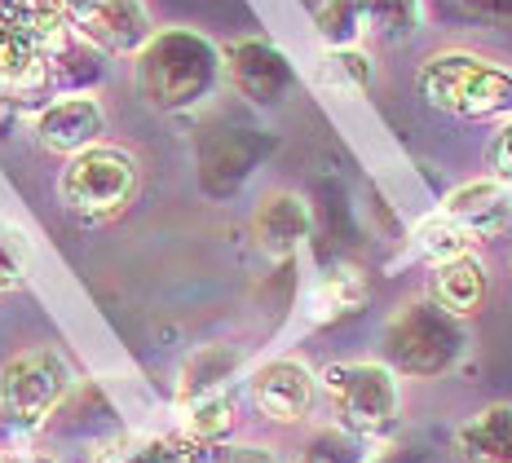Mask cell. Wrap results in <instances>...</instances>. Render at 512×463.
<instances>
[{
	"mask_svg": "<svg viewBox=\"0 0 512 463\" xmlns=\"http://www.w3.org/2000/svg\"><path fill=\"white\" fill-rule=\"evenodd\" d=\"M221 45L195 27H155L133 53V89L151 111L186 115L221 89Z\"/></svg>",
	"mask_w": 512,
	"mask_h": 463,
	"instance_id": "cell-1",
	"label": "cell"
},
{
	"mask_svg": "<svg viewBox=\"0 0 512 463\" xmlns=\"http://www.w3.org/2000/svg\"><path fill=\"white\" fill-rule=\"evenodd\" d=\"M415 93L455 120H512V67L477 49H433L415 67Z\"/></svg>",
	"mask_w": 512,
	"mask_h": 463,
	"instance_id": "cell-2",
	"label": "cell"
},
{
	"mask_svg": "<svg viewBox=\"0 0 512 463\" xmlns=\"http://www.w3.org/2000/svg\"><path fill=\"white\" fill-rule=\"evenodd\" d=\"M318 402H327L336 428L354 433L371 446L389 441L402 424L407 389L380 358H340L318 371Z\"/></svg>",
	"mask_w": 512,
	"mask_h": 463,
	"instance_id": "cell-3",
	"label": "cell"
},
{
	"mask_svg": "<svg viewBox=\"0 0 512 463\" xmlns=\"http://www.w3.org/2000/svg\"><path fill=\"white\" fill-rule=\"evenodd\" d=\"M468 349V322L442 314L429 296L407 300L384 322V358L398 380H442Z\"/></svg>",
	"mask_w": 512,
	"mask_h": 463,
	"instance_id": "cell-4",
	"label": "cell"
},
{
	"mask_svg": "<svg viewBox=\"0 0 512 463\" xmlns=\"http://www.w3.org/2000/svg\"><path fill=\"white\" fill-rule=\"evenodd\" d=\"M137 186H142V164H137L133 150L115 142H98L80 150V155L62 159L58 203L76 221L102 225L128 212V203L137 199Z\"/></svg>",
	"mask_w": 512,
	"mask_h": 463,
	"instance_id": "cell-5",
	"label": "cell"
},
{
	"mask_svg": "<svg viewBox=\"0 0 512 463\" xmlns=\"http://www.w3.org/2000/svg\"><path fill=\"white\" fill-rule=\"evenodd\" d=\"M71 384L76 375L67 358L49 344L5 358L0 362V428L18 441L45 433L58 406L71 397Z\"/></svg>",
	"mask_w": 512,
	"mask_h": 463,
	"instance_id": "cell-6",
	"label": "cell"
},
{
	"mask_svg": "<svg viewBox=\"0 0 512 463\" xmlns=\"http://www.w3.org/2000/svg\"><path fill=\"white\" fill-rule=\"evenodd\" d=\"M62 27L102 58H133L155 36L146 0H53Z\"/></svg>",
	"mask_w": 512,
	"mask_h": 463,
	"instance_id": "cell-7",
	"label": "cell"
},
{
	"mask_svg": "<svg viewBox=\"0 0 512 463\" xmlns=\"http://www.w3.org/2000/svg\"><path fill=\"white\" fill-rule=\"evenodd\" d=\"M221 71H226L230 89L239 93L243 102L261 106H283L296 93L301 75H296V62L265 36H239L221 49Z\"/></svg>",
	"mask_w": 512,
	"mask_h": 463,
	"instance_id": "cell-8",
	"label": "cell"
},
{
	"mask_svg": "<svg viewBox=\"0 0 512 463\" xmlns=\"http://www.w3.org/2000/svg\"><path fill=\"white\" fill-rule=\"evenodd\" d=\"M252 411L274 428H301L318 406V371L296 353L265 358L248 375Z\"/></svg>",
	"mask_w": 512,
	"mask_h": 463,
	"instance_id": "cell-9",
	"label": "cell"
},
{
	"mask_svg": "<svg viewBox=\"0 0 512 463\" xmlns=\"http://www.w3.org/2000/svg\"><path fill=\"white\" fill-rule=\"evenodd\" d=\"M31 137L49 155H80V150L106 142V106L98 93H62L31 115Z\"/></svg>",
	"mask_w": 512,
	"mask_h": 463,
	"instance_id": "cell-10",
	"label": "cell"
},
{
	"mask_svg": "<svg viewBox=\"0 0 512 463\" xmlns=\"http://www.w3.org/2000/svg\"><path fill=\"white\" fill-rule=\"evenodd\" d=\"M442 212L451 225H460V230L473 239L477 247L499 239V234L508 230L512 221V190L504 181L495 177H477V181H464V186H455L451 195L442 199Z\"/></svg>",
	"mask_w": 512,
	"mask_h": 463,
	"instance_id": "cell-11",
	"label": "cell"
},
{
	"mask_svg": "<svg viewBox=\"0 0 512 463\" xmlns=\"http://www.w3.org/2000/svg\"><path fill=\"white\" fill-rule=\"evenodd\" d=\"M314 230V212L296 190H270L252 212V243L270 261H292Z\"/></svg>",
	"mask_w": 512,
	"mask_h": 463,
	"instance_id": "cell-12",
	"label": "cell"
},
{
	"mask_svg": "<svg viewBox=\"0 0 512 463\" xmlns=\"http://www.w3.org/2000/svg\"><path fill=\"white\" fill-rule=\"evenodd\" d=\"M424 296H429L442 314L473 322L490 300V265L482 261V252L460 256V261H446V265H433L429 292Z\"/></svg>",
	"mask_w": 512,
	"mask_h": 463,
	"instance_id": "cell-13",
	"label": "cell"
},
{
	"mask_svg": "<svg viewBox=\"0 0 512 463\" xmlns=\"http://www.w3.org/2000/svg\"><path fill=\"white\" fill-rule=\"evenodd\" d=\"M460 463H512V402H490L455 428Z\"/></svg>",
	"mask_w": 512,
	"mask_h": 463,
	"instance_id": "cell-14",
	"label": "cell"
},
{
	"mask_svg": "<svg viewBox=\"0 0 512 463\" xmlns=\"http://www.w3.org/2000/svg\"><path fill=\"white\" fill-rule=\"evenodd\" d=\"M177 411H181L177 433L204 450L226 446L234 437V428H239V397H234V389L199 393V397H190V402H177Z\"/></svg>",
	"mask_w": 512,
	"mask_h": 463,
	"instance_id": "cell-15",
	"label": "cell"
},
{
	"mask_svg": "<svg viewBox=\"0 0 512 463\" xmlns=\"http://www.w3.org/2000/svg\"><path fill=\"white\" fill-rule=\"evenodd\" d=\"M367 296H371L367 274L358 265L340 261L332 269H323L314 278V287H309V322H336V318L358 314L367 305Z\"/></svg>",
	"mask_w": 512,
	"mask_h": 463,
	"instance_id": "cell-16",
	"label": "cell"
},
{
	"mask_svg": "<svg viewBox=\"0 0 512 463\" xmlns=\"http://www.w3.org/2000/svg\"><path fill=\"white\" fill-rule=\"evenodd\" d=\"M93 463H208V450L181 433L159 437H115L93 450Z\"/></svg>",
	"mask_w": 512,
	"mask_h": 463,
	"instance_id": "cell-17",
	"label": "cell"
},
{
	"mask_svg": "<svg viewBox=\"0 0 512 463\" xmlns=\"http://www.w3.org/2000/svg\"><path fill=\"white\" fill-rule=\"evenodd\" d=\"M376 84V58L367 49H323L318 58V89L332 98H367Z\"/></svg>",
	"mask_w": 512,
	"mask_h": 463,
	"instance_id": "cell-18",
	"label": "cell"
},
{
	"mask_svg": "<svg viewBox=\"0 0 512 463\" xmlns=\"http://www.w3.org/2000/svg\"><path fill=\"white\" fill-rule=\"evenodd\" d=\"M358 5L367 40H380V45H407L424 27V0H358Z\"/></svg>",
	"mask_w": 512,
	"mask_h": 463,
	"instance_id": "cell-19",
	"label": "cell"
},
{
	"mask_svg": "<svg viewBox=\"0 0 512 463\" xmlns=\"http://www.w3.org/2000/svg\"><path fill=\"white\" fill-rule=\"evenodd\" d=\"M314 36L323 49H362L367 27H362L358 0H323L314 9Z\"/></svg>",
	"mask_w": 512,
	"mask_h": 463,
	"instance_id": "cell-20",
	"label": "cell"
},
{
	"mask_svg": "<svg viewBox=\"0 0 512 463\" xmlns=\"http://www.w3.org/2000/svg\"><path fill=\"white\" fill-rule=\"evenodd\" d=\"M415 252L424 256L429 265H446V261H460V256H473L482 252L460 225H451L442 217V212H433V217H424L415 225Z\"/></svg>",
	"mask_w": 512,
	"mask_h": 463,
	"instance_id": "cell-21",
	"label": "cell"
},
{
	"mask_svg": "<svg viewBox=\"0 0 512 463\" xmlns=\"http://www.w3.org/2000/svg\"><path fill=\"white\" fill-rule=\"evenodd\" d=\"M301 463H371V441L327 424L309 437V446L301 450Z\"/></svg>",
	"mask_w": 512,
	"mask_h": 463,
	"instance_id": "cell-22",
	"label": "cell"
},
{
	"mask_svg": "<svg viewBox=\"0 0 512 463\" xmlns=\"http://www.w3.org/2000/svg\"><path fill=\"white\" fill-rule=\"evenodd\" d=\"M486 177L504 181L512 190V120H499V128L486 142Z\"/></svg>",
	"mask_w": 512,
	"mask_h": 463,
	"instance_id": "cell-23",
	"label": "cell"
},
{
	"mask_svg": "<svg viewBox=\"0 0 512 463\" xmlns=\"http://www.w3.org/2000/svg\"><path fill=\"white\" fill-rule=\"evenodd\" d=\"M208 463H283L270 446H252V441H226V446H212Z\"/></svg>",
	"mask_w": 512,
	"mask_h": 463,
	"instance_id": "cell-24",
	"label": "cell"
},
{
	"mask_svg": "<svg viewBox=\"0 0 512 463\" xmlns=\"http://www.w3.org/2000/svg\"><path fill=\"white\" fill-rule=\"evenodd\" d=\"M464 14H473L477 23L490 27H508L512 23V0H460Z\"/></svg>",
	"mask_w": 512,
	"mask_h": 463,
	"instance_id": "cell-25",
	"label": "cell"
},
{
	"mask_svg": "<svg viewBox=\"0 0 512 463\" xmlns=\"http://www.w3.org/2000/svg\"><path fill=\"white\" fill-rule=\"evenodd\" d=\"M0 463H53L49 455H27V450H0Z\"/></svg>",
	"mask_w": 512,
	"mask_h": 463,
	"instance_id": "cell-26",
	"label": "cell"
}]
</instances>
